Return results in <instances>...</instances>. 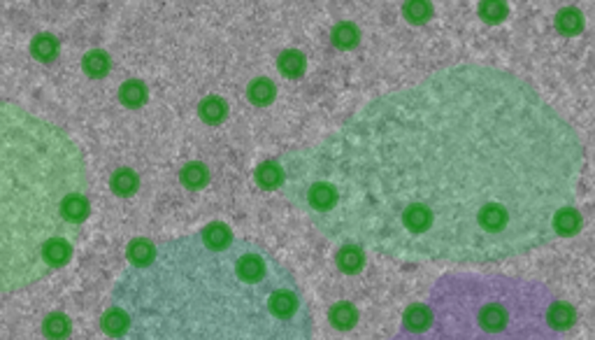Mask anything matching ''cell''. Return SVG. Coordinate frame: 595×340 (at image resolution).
Here are the masks:
<instances>
[{"label": "cell", "mask_w": 595, "mask_h": 340, "mask_svg": "<svg viewBox=\"0 0 595 340\" xmlns=\"http://www.w3.org/2000/svg\"><path fill=\"white\" fill-rule=\"evenodd\" d=\"M86 194L89 170L77 142L17 102H0V294L66 264Z\"/></svg>", "instance_id": "cell-3"}, {"label": "cell", "mask_w": 595, "mask_h": 340, "mask_svg": "<svg viewBox=\"0 0 595 340\" xmlns=\"http://www.w3.org/2000/svg\"><path fill=\"white\" fill-rule=\"evenodd\" d=\"M102 324L112 340H314L291 268L221 224L135 254Z\"/></svg>", "instance_id": "cell-2"}, {"label": "cell", "mask_w": 595, "mask_h": 340, "mask_svg": "<svg viewBox=\"0 0 595 340\" xmlns=\"http://www.w3.org/2000/svg\"><path fill=\"white\" fill-rule=\"evenodd\" d=\"M584 165L577 129L533 84L458 63L365 100L277 168L284 199L330 242L483 266L556 238Z\"/></svg>", "instance_id": "cell-1"}, {"label": "cell", "mask_w": 595, "mask_h": 340, "mask_svg": "<svg viewBox=\"0 0 595 340\" xmlns=\"http://www.w3.org/2000/svg\"><path fill=\"white\" fill-rule=\"evenodd\" d=\"M567 307L546 284L456 271L435 280L386 340H567Z\"/></svg>", "instance_id": "cell-4"}]
</instances>
